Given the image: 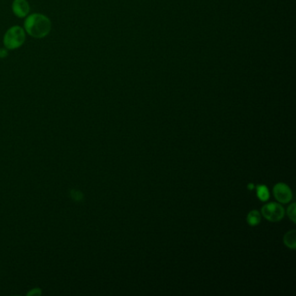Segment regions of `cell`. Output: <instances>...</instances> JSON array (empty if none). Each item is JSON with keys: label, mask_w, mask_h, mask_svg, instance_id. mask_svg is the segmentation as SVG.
I'll use <instances>...</instances> for the list:
<instances>
[{"label": "cell", "mask_w": 296, "mask_h": 296, "mask_svg": "<svg viewBox=\"0 0 296 296\" xmlns=\"http://www.w3.org/2000/svg\"><path fill=\"white\" fill-rule=\"evenodd\" d=\"M8 56V50L6 48H1L0 49V58H6Z\"/></svg>", "instance_id": "12"}, {"label": "cell", "mask_w": 296, "mask_h": 296, "mask_svg": "<svg viewBox=\"0 0 296 296\" xmlns=\"http://www.w3.org/2000/svg\"><path fill=\"white\" fill-rule=\"evenodd\" d=\"M12 12L19 18H25L30 12V5L27 0H14L12 6Z\"/></svg>", "instance_id": "5"}, {"label": "cell", "mask_w": 296, "mask_h": 296, "mask_svg": "<svg viewBox=\"0 0 296 296\" xmlns=\"http://www.w3.org/2000/svg\"><path fill=\"white\" fill-rule=\"evenodd\" d=\"M273 192L276 200L281 203L289 202L293 197L290 188L287 186V184H282V183L276 184V186L274 187Z\"/></svg>", "instance_id": "4"}, {"label": "cell", "mask_w": 296, "mask_h": 296, "mask_svg": "<svg viewBox=\"0 0 296 296\" xmlns=\"http://www.w3.org/2000/svg\"><path fill=\"white\" fill-rule=\"evenodd\" d=\"M41 293V290L39 288H33L30 292L27 293V295H40Z\"/></svg>", "instance_id": "11"}, {"label": "cell", "mask_w": 296, "mask_h": 296, "mask_svg": "<svg viewBox=\"0 0 296 296\" xmlns=\"http://www.w3.org/2000/svg\"><path fill=\"white\" fill-rule=\"evenodd\" d=\"M25 32L18 25H14L6 31L4 36V45L7 50H16L24 45Z\"/></svg>", "instance_id": "2"}, {"label": "cell", "mask_w": 296, "mask_h": 296, "mask_svg": "<svg viewBox=\"0 0 296 296\" xmlns=\"http://www.w3.org/2000/svg\"><path fill=\"white\" fill-rule=\"evenodd\" d=\"M248 188H249V190H253V189L255 188V186H254L252 184H249V185H248Z\"/></svg>", "instance_id": "13"}, {"label": "cell", "mask_w": 296, "mask_h": 296, "mask_svg": "<svg viewBox=\"0 0 296 296\" xmlns=\"http://www.w3.org/2000/svg\"><path fill=\"white\" fill-rule=\"evenodd\" d=\"M284 243L289 249H294L296 247V232L291 230L284 235Z\"/></svg>", "instance_id": "6"}, {"label": "cell", "mask_w": 296, "mask_h": 296, "mask_svg": "<svg viewBox=\"0 0 296 296\" xmlns=\"http://www.w3.org/2000/svg\"><path fill=\"white\" fill-rule=\"evenodd\" d=\"M247 221L249 225L256 226L261 222V215L257 211H252L249 212L247 217Z\"/></svg>", "instance_id": "7"}, {"label": "cell", "mask_w": 296, "mask_h": 296, "mask_svg": "<svg viewBox=\"0 0 296 296\" xmlns=\"http://www.w3.org/2000/svg\"><path fill=\"white\" fill-rule=\"evenodd\" d=\"M287 216H289L293 222H295V203L291 204L289 207L287 208Z\"/></svg>", "instance_id": "10"}, {"label": "cell", "mask_w": 296, "mask_h": 296, "mask_svg": "<svg viewBox=\"0 0 296 296\" xmlns=\"http://www.w3.org/2000/svg\"><path fill=\"white\" fill-rule=\"evenodd\" d=\"M256 191H257L258 198L260 199L261 201H266L268 199L270 198V192L265 185H258Z\"/></svg>", "instance_id": "8"}, {"label": "cell", "mask_w": 296, "mask_h": 296, "mask_svg": "<svg viewBox=\"0 0 296 296\" xmlns=\"http://www.w3.org/2000/svg\"><path fill=\"white\" fill-rule=\"evenodd\" d=\"M71 197L73 201H81L83 200V193L79 191V190H71Z\"/></svg>", "instance_id": "9"}, {"label": "cell", "mask_w": 296, "mask_h": 296, "mask_svg": "<svg viewBox=\"0 0 296 296\" xmlns=\"http://www.w3.org/2000/svg\"><path fill=\"white\" fill-rule=\"evenodd\" d=\"M261 214L270 222H279L283 218L285 211L281 205L276 202H270L269 204L264 205L261 209Z\"/></svg>", "instance_id": "3"}, {"label": "cell", "mask_w": 296, "mask_h": 296, "mask_svg": "<svg viewBox=\"0 0 296 296\" xmlns=\"http://www.w3.org/2000/svg\"><path fill=\"white\" fill-rule=\"evenodd\" d=\"M24 30L31 37L43 39L50 33L51 22L50 18L40 13H33L24 21Z\"/></svg>", "instance_id": "1"}]
</instances>
